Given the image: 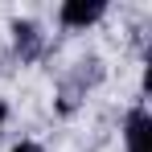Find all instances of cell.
Listing matches in <instances>:
<instances>
[{
  "instance_id": "1",
  "label": "cell",
  "mask_w": 152,
  "mask_h": 152,
  "mask_svg": "<svg viewBox=\"0 0 152 152\" xmlns=\"http://www.w3.org/2000/svg\"><path fill=\"white\" fill-rule=\"evenodd\" d=\"M99 17H103L99 0H91V4H62V21H66V25H91V21H99Z\"/></svg>"
},
{
  "instance_id": "2",
  "label": "cell",
  "mask_w": 152,
  "mask_h": 152,
  "mask_svg": "<svg viewBox=\"0 0 152 152\" xmlns=\"http://www.w3.org/2000/svg\"><path fill=\"white\" fill-rule=\"evenodd\" d=\"M144 124H148V115H144V111H132V119H127V152H140V144H144Z\"/></svg>"
},
{
  "instance_id": "3",
  "label": "cell",
  "mask_w": 152,
  "mask_h": 152,
  "mask_svg": "<svg viewBox=\"0 0 152 152\" xmlns=\"http://www.w3.org/2000/svg\"><path fill=\"white\" fill-rule=\"evenodd\" d=\"M12 33H17V50H25V58H33L37 53V29L33 25H17Z\"/></svg>"
},
{
  "instance_id": "4",
  "label": "cell",
  "mask_w": 152,
  "mask_h": 152,
  "mask_svg": "<svg viewBox=\"0 0 152 152\" xmlns=\"http://www.w3.org/2000/svg\"><path fill=\"white\" fill-rule=\"evenodd\" d=\"M12 152H41V148H37V144H17Z\"/></svg>"
},
{
  "instance_id": "5",
  "label": "cell",
  "mask_w": 152,
  "mask_h": 152,
  "mask_svg": "<svg viewBox=\"0 0 152 152\" xmlns=\"http://www.w3.org/2000/svg\"><path fill=\"white\" fill-rule=\"evenodd\" d=\"M0 127H4V103H0Z\"/></svg>"
}]
</instances>
